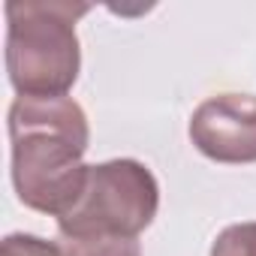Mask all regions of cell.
Masks as SVG:
<instances>
[{"label": "cell", "mask_w": 256, "mask_h": 256, "mask_svg": "<svg viewBox=\"0 0 256 256\" xmlns=\"http://www.w3.org/2000/svg\"><path fill=\"white\" fill-rule=\"evenodd\" d=\"M88 114L72 96H16L10 106V151L18 202L64 217L88 181Z\"/></svg>", "instance_id": "6da1fadb"}, {"label": "cell", "mask_w": 256, "mask_h": 256, "mask_svg": "<svg viewBox=\"0 0 256 256\" xmlns=\"http://www.w3.org/2000/svg\"><path fill=\"white\" fill-rule=\"evenodd\" d=\"M88 4L10 0L6 4V72L18 96H66L82 70L76 22Z\"/></svg>", "instance_id": "7a4b0ae2"}, {"label": "cell", "mask_w": 256, "mask_h": 256, "mask_svg": "<svg viewBox=\"0 0 256 256\" xmlns=\"http://www.w3.org/2000/svg\"><path fill=\"white\" fill-rule=\"evenodd\" d=\"M0 256H60V247L54 241L40 238V235L12 232L0 244Z\"/></svg>", "instance_id": "52a82bcc"}, {"label": "cell", "mask_w": 256, "mask_h": 256, "mask_svg": "<svg viewBox=\"0 0 256 256\" xmlns=\"http://www.w3.org/2000/svg\"><path fill=\"white\" fill-rule=\"evenodd\" d=\"M193 148L226 166L256 163V96L253 94H217L196 106L190 118Z\"/></svg>", "instance_id": "277c9868"}, {"label": "cell", "mask_w": 256, "mask_h": 256, "mask_svg": "<svg viewBox=\"0 0 256 256\" xmlns=\"http://www.w3.org/2000/svg\"><path fill=\"white\" fill-rule=\"evenodd\" d=\"M160 184L154 172L130 157L88 166V181L76 205L58 217V235L66 238H139L157 217Z\"/></svg>", "instance_id": "3957f363"}, {"label": "cell", "mask_w": 256, "mask_h": 256, "mask_svg": "<svg viewBox=\"0 0 256 256\" xmlns=\"http://www.w3.org/2000/svg\"><path fill=\"white\" fill-rule=\"evenodd\" d=\"M60 256H142L139 238H118V235H96V238H66L58 235Z\"/></svg>", "instance_id": "5b68a950"}, {"label": "cell", "mask_w": 256, "mask_h": 256, "mask_svg": "<svg viewBox=\"0 0 256 256\" xmlns=\"http://www.w3.org/2000/svg\"><path fill=\"white\" fill-rule=\"evenodd\" d=\"M211 256H256V220L226 226L214 238Z\"/></svg>", "instance_id": "8992f818"}]
</instances>
